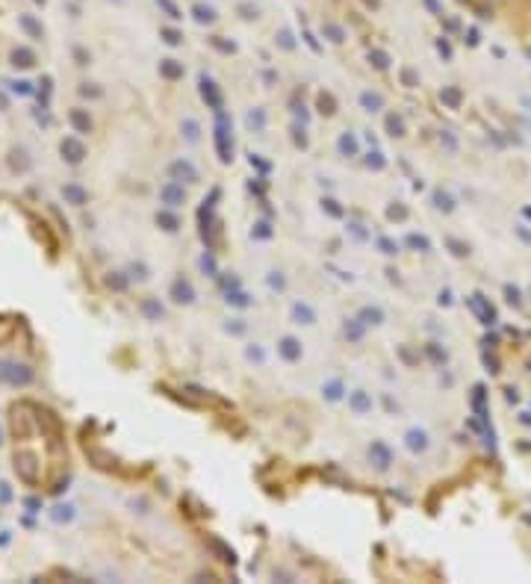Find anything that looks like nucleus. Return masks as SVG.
Segmentation results:
<instances>
[{"instance_id": "21", "label": "nucleus", "mask_w": 531, "mask_h": 584, "mask_svg": "<svg viewBox=\"0 0 531 584\" xmlns=\"http://www.w3.org/2000/svg\"><path fill=\"white\" fill-rule=\"evenodd\" d=\"M180 130H183V136H186V142H192V145H195V142H198V139H201V124H198V121H195V118H189V115H186V118H183V124H180Z\"/></svg>"}, {"instance_id": "11", "label": "nucleus", "mask_w": 531, "mask_h": 584, "mask_svg": "<svg viewBox=\"0 0 531 584\" xmlns=\"http://www.w3.org/2000/svg\"><path fill=\"white\" fill-rule=\"evenodd\" d=\"M62 198L68 204H74V207H83V204L89 201V192L83 189L80 183H65V186H62Z\"/></svg>"}, {"instance_id": "2", "label": "nucleus", "mask_w": 531, "mask_h": 584, "mask_svg": "<svg viewBox=\"0 0 531 584\" xmlns=\"http://www.w3.org/2000/svg\"><path fill=\"white\" fill-rule=\"evenodd\" d=\"M289 319H292V325H304V328H313V325L319 322V313L316 307L310 304V301H292V307H289Z\"/></svg>"}, {"instance_id": "10", "label": "nucleus", "mask_w": 531, "mask_h": 584, "mask_svg": "<svg viewBox=\"0 0 531 584\" xmlns=\"http://www.w3.org/2000/svg\"><path fill=\"white\" fill-rule=\"evenodd\" d=\"M348 407H351V413H357V416H366V413H372V395L363 393V390H354V393L348 395Z\"/></svg>"}, {"instance_id": "17", "label": "nucleus", "mask_w": 531, "mask_h": 584, "mask_svg": "<svg viewBox=\"0 0 531 584\" xmlns=\"http://www.w3.org/2000/svg\"><path fill=\"white\" fill-rule=\"evenodd\" d=\"M33 62H35V53L30 48H15L12 50V65H15V68H30Z\"/></svg>"}, {"instance_id": "19", "label": "nucleus", "mask_w": 531, "mask_h": 584, "mask_svg": "<svg viewBox=\"0 0 531 584\" xmlns=\"http://www.w3.org/2000/svg\"><path fill=\"white\" fill-rule=\"evenodd\" d=\"M337 148H340V154H345V156H354L357 151H360L357 139H354V136H351L348 130H345V133L340 136V139H337Z\"/></svg>"}, {"instance_id": "5", "label": "nucleus", "mask_w": 531, "mask_h": 584, "mask_svg": "<svg viewBox=\"0 0 531 584\" xmlns=\"http://www.w3.org/2000/svg\"><path fill=\"white\" fill-rule=\"evenodd\" d=\"M160 201H163L165 207H171V210H177L180 204H186V189H183V183L168 180L163 189H160Z\"/></svg>"}, {"instance_id": "16", "label": "nucleus", "mask_w": 531, "mask_h": 584, "mask_svg": "<svg viewBox=\"0 0 531 584\" xmlns=\"http://www.w3.org/2000/svg\"><path fill=\"white\" fill-rule=\"evenodd\" d=\"M357 319L369 328V325H384V319H387V316H384V310H381V307H363V310L357 313Z\"/></svg>"}, {"instance_id": "36", "label": "nucleus", "mask_w": 531, "mask_h": 584, "mask_svg": "<svg viewBox=\"0 0 531 584\" xmlns=\"http://www.w3.org/2000/svg\"><path fill=\"white\" fill-rule=\"evenodd\" d=\"M381 156H384V154H378V151H375V154H369L366 166H369V168H384V166H387V159H381Z\"/></svg>"}, {"instance_id": "31", "label": "nucleus", "mask_w": 531, "mask_h": 584, "mask_svg": "<svg viewBox=\"0 0 531 584\" xmlns=\"http://www.w3.org/2000/svg\"><path fill=\"white\" fill-rule=\"evenodd\" d=\"M404 242H407L410 248H422V251H428V239H425V236H416V233H410V236L404 239Z\"/></svg>"}, {"instance_id": "15", "label": "nucleus", "mask_w": 531, "mask_h": 584, "mask_svg": "<svg viewBox=\"0 0 531 584\" xmlns=\"http://www.w3.org/2000/svg\"><path fill=\"white\" fill-rule=\"evenodd\" d=\"M68 118H71V124H74V130H77V133H89V130H92V118H89V112H86V109H71Z\"/></svg>"}, {"instance_id": "14", "label": "nucleus", "mask_w": 531, "mask_h": 584, "mask_svg": "<svg viewBox=\"0 0 531 584\" xmlns=\"http://www.w3.org/2000/svg\"><path fill=\"white\" fill-rule=\"evenodd\" d=\"M342 393H345V384H342L340 378H330V381L322 384V395H325L328 401H340Z\"/></svg>"}, {"instance_id": "8", "label": "nucleus", "mask_w": 531, "mask_h": 584, "mask_svg": "<svg viewBox=\"0 0 531 584\" xmlns=\"http://www.w3.org/2000/svg\"><path fill=\"white\" fill-rule=\"evenodd\" d=\"M171 301H177V304H192V301H195V286L189 284L186 277H177L174 284H171Z\"/></svg>"}, {"instance_id": "12", "label": "nucleus", "mask_w": 531, "mask_h": 584, "mask_svg": "<svg viewBox=\"0 0 531 584\" xmlns=\"http://www.w3.org/2000/svg\"><path fill=\"white\" fill-rule=\"evenodd\" d=\"M201 95H204V100H210L212 109H222V95L215 92V83L210 77H204V74H201Z\"/></svg>"}, {"instance_id": "18", "label": "nucleus", "mask_w": 531, "mask_h": 584, "mask_svg": "<svg viewBox=\"0 0 531 584\" xmlns=\"http://www.w3.org/2000/svg\"><path fill=\"white\" fill-rule=\"evenodd\" d=\"M245 360L248 363H254V366H266V348L260 346V343H248L245 346Z\"/></svg>"}, {"instance_id": "25", "label": "nucleus", "mask_w": 531, "mask_h": 584, "mask_svg": "<svg viewBox=\"0 0 531 584\" xmlns=\"http://www.w3.org/2000/svg\"><path fill=\"white\" fill-rule=\"evenodd\" d=\"M18 24H21L24 30H27L30 36H33V38H42V24L35 21L33 15H21V18H18Z\"/></svg>"}, {"instance_id": "3", "label": "nucleus", "mask_w": 531, "mask_h": 584, "mask_svg": "<svg viewBox=\"0 0 531 584\" xmlns=\"http://www.w3.org/2000/svg\"><path fill=\"white\" fill-rule=\"evenodd\" d=\"M278 354H281L286 363H298V360L304 357V346H301V339L292 334H286L278 339Z\"/></svg>"}, {"instance_id": "43", "label": "nucleus", "mask_w": 531, "mask_h": 584, "mask_svg": "<svg viewBox=\"0 0 531 584\" xmlns=\"http://www.w3.org/2000/svg\"><path fill=\"white\" fill-rule=\"evenodd\" d=\"M24 505H27V508H30V511H38V505H42V501H38V499H27V501H24Z\"/></svg>"}, {"instance_id": "28", "label": "nucleus", "mask_w": 531, "mask_h": 584, "mask_svg": "<svg viewBox=\"0 0 531 584\" xmlns=\"http://www.w3.org/2000/svg\"><path fill=\"white\" fill-rule=\"evenodd\" d=\"M227 304H239V307H248V304H251V298H248L245 292H239V289H236V292H227Z\"/></svg>"}, {"instance_id": "7", "label": "nucleus", "mask_w": 531, "mask_h": 584, "mask_svg": "<svg viewBox=\"0 0 531 584\" xmlns=\"http://www.w3.org/2000/svg\"><path fill=\"white\" fill-rule=\"evenodd\" d=\"M59 151H62V156L68 159L71 166H77V163H83V156H86V145H83L80 139H74V136H68V139H62V145H59Z\"/></svg>"}, {"instance_id": "26", "label": "nucleus", "mask_w": 531, "mask_h": 584, "mask_svg": "<svg viewBox=\"0 0 531 584\" xmlns=\"http://www.w3.org/2000/svg\"><path fill=\"white\" fill-rule=\"evenodd\" d=\"M363 331H366V325L360 322V319L345 322V336H348V339H354V343H357V339H363Z\"/></svg>"}, {"instance_id": "13", "label": "nucleus", "mask_w": 531, "mask_h": 584, "mask_svg": "<svg viewBox=\"0 0 531 584\" xmlns=\"http://www.w3.org/2000/svg\"><path fill=\"white\" fill-rule=\"evenodd\" d=\"M156 225L163 227L165 233H174V230H180V218H177V213H171V207H165V210L156 213Z\"/></svg>"}, {"instance_id": "38", "label": "nucleus", "mask_w": 531, "mask_h": 584, "mask_svg": "<svg viewBox=\"0 0 531 584\" xmlns=\"http://www.w3.org/2000/svg\"><path fill=\"white\" fill-rule=\"evenodd\" d=\"M6 501H12V487L6 481H0V505H6Z\"/></svg>"}, {"instance_id": "32", "label": "nucleus", "mask_w": 531, "mask_h": 584, "mask_svg": "<svg viewBox=\"0 0 531 584\" xmlns=\"http://www.w3.org/2000/svg\"><path fill=\"white\" fill-rule=\"evenodd\" d=\"M378 248H381V254H399V245L396 242H389V239H378Z\"/></svg>"}, {"instance_id": "40", "label": "nucleus", "mask_w": 531, "mask_h": 584, "mask_svg": "<svg viewBox=\"0 0 531 584\" xmlns=\"http://www.w3.org/2000/svg\"><path fill=\"white\" fill-rule=\"evenodd\" d=\"M251 236H260V239H269V236H271V230H269V225H257V230H251Z\"/></svg>"}, {"instance_id": "46", "label": "nucleus", "mask_w": 531, "mask_h": 584, "mask_svg": "<svg viewBox=\"0 0 531 584\" xmlns=\"http://www.w3.org/2000/svg\"><path fill=\"white\" fill-rule=\"evenodd\" d=\"M0 442H3V431H0Z\"/></svg>"}, {"instance_id": "22", "label": "nucleus", "mask_w": 531, "mask_h": 584, "mask_svg": "<svg viewBox=\"0 0 531 584\" xmlns=\"http://www.w3.org/2000/svg\"><path fill=\"white\" fill-rule=\"evenodd\" d=\"M160 74L168 77V80H177V77H183V65L177 59H163L160 62Z\"/></svg>"}, {"instance_id": "1", "label": "nucleus", "mask_w": 531, "mask_h": 584, "mask_svg": "<svg viewBox=\"0 0 531 584\" xmlns=\"http://www.w3.org/2000/svg\"><path fill=\"white\" fill-rule=\"evenodd\" d=\"M0 381L12 384V387H27L33 381V369L30 366H18L12 360H0Z\"/></svg>"}, {"instance_id": "35", "label": "nucleus", "mask_w": 531, "mask_h": 584, "mask_svg": "<svg viewBox=\"0 0 531 584\" xmlns=\"http://www.w3.org/2000/svg\"><path fill=\"white\" fill-rule=\"evenodd\" d=\"M263 124H266V115L260 109L257 112H248V127H263Z\"/></svg>"}, {"instance_id": "39", "label": "nucleus", "mask_w": 531, "mask_h": 584, "mask_svg": "<svg viewBox=\"0 0 531 584\" xmlns=\"http://www.w3.org/2000/svg\"><path fill=\"white\" fill-rule=\"evenodd\" d=\"M201 269H204V272H215V260H212V257H207V254H204V257H201Z\"/></svg>"}, {"instance_id": "45", "label": "nucleus", "mask_w": 531, "mask_h": 584, "mask_svg": "<svg viewBox=\"0 0 531 584\" xmlns=\"http://www.w3.org/2000/svg\"><path fill=\"white\" fill-rule=\"evenodd\" d=\"M3 109H6V95L0 92V112H3Z\"/></svg>"}, {"instance_id": "23", "label": "nucleus", "mask_w": 531, "mask_h": 584, "mask_svg": "<svg viewBox=\"0 0 531 584\" xmlns=\"http://www.w3.org/2000/svg\"><path fill=\"white\" fill-rule=\"evenodd\" d=\"M360 107H363L366 112H378V109L384 107V97L378 95V92H363V95H360Z\"/></svg>"}, {"instance_id": "42", "label": "nucleus", "mask_w": 531, "mask_h": 584, "mask_svg": "<svg viewBox=\"0 0 531 584\" xmlns=\"http://www.w3.org/2000/svg\"><path fill=\"white\" fill-rule=\"evenodd\" d=\"M165 42H168V45H177V42H180V36H177L174 30H165Z\"/></svg>"}, {"instance_id": "37", "label": "nucleus", "mask_w": 531, "mask_h": 584, "mask_svg": "<svg viewBox=\"0 0 531 584\" xmlns=\"http://www.w3.org/2000/svg\"><path fill=\"white\" fill-rule=\"evenodd\" d=\"M369 56L375 59V65H378V68H387V65H389V56L384 53V50H375V53H369Z\"/></svg>"}, {"instance_id": "29", "label": "nucleus", "mask_w": 531, "mask_h": 584, "mask_svg": "<svg viewBox=\"0 0 531 584\" xmlns=\"http://www.w3.org/2000/svg\"><path fill=\"white\" fill-rule=\"evenodd\" d=\"M9 89H12V92H15V95H30V92H33V86H30V83H27V80H15V83H9Z\"/></svg>"}, {"instance_id": "33", "label": "nucleus", "mask_w": 531, "mask_h": 584, "mask_svg": "<svg viewBox=\"0 0 531 584\" xmlns=\"http://www.w3.org/2000/svg\"><path fill=\"white\" fill-rule=\"evenodd\" d=\"M130 277H136V280H148V269H145L142 263H133V266H130Z\"/></svg>"}, {"instance_id": "6", "label": "nucleus", "mask_w": 531, "mask_h": 584, "mask_svg": "<svg viewBox=\"0 0 531 584\" xmlns=\"http://www.w3.org/2000/svg\"><path fill=\"white\" fill-rule=\"evenodd\" d=\"M404 446H407V452L410 454H425L428 452V446H431V437H428V431L425 428H410L407 434H404Z\"/></svg>"}, {"instance_id": "44", "label": "nucleus", "mask_w": 531, "mask_h": 584, "mask_svg": "<svg viewBox=\"0 0 531 584\" xmlns=\"http://www.w3.org/2000/svg\"><path fill=\"white\" fill-rule=\"evenodd\" d=\"M12 540V531H0V546H6Z\"/></svg>"}, {"instance_id": "4", "label": "nucleus", "mask_w": 531, "mask_h": 584, "mask_svg": "<svg viewBox=\"0 0 531 584\" xmlns=\"http://www.w3.org/2000/svg\"><path fill=\"white\" fill-rule=\"evenodd\" d=\"M168 177L177 180V183H198V168L192 166L189 159H174L168 166Z\"/></svg>"}, {"instance_id": "24", "label": "nucleus", "mask_w": 531, "mask_h": 584, "mask_svg": "<svg viewBox=\"0 0 531 584\" xmlns=\"http://www.w3.org/2000/svg\"><path fill=\"white\" fill-rule=\"evenodd\" d=\"M50 519H53V522H71V519H74V508H71V505H56V508L50 511Z\"/></svg>"}, {"instance_id": "9", "label": "nucleus", "mask_w": 531, "mask_h": 584, "mask_svg": "<svg viewBox=\"0 0 531 584\" xmlns=\"http://www.w3.org/2000/svg\"><path fill=\"white\" fill-rule=\"evenodd\" d=\"M369 460L375 464V469H389V464H392V454H389V449L384 446V442H372L369 446Z\"/></svg>"}, {"instance_id": "20", "label": "nucleus", "mask_w": 531, "mask_h": 584, "mask_svg": "<svg viewBox=\"0 0 531 584\" xmlns=\"http://www.w3.org/2000/svg\"><path fill=\"white\" fill-rule=\"evenodd\" d=\"M142 313H145L151 322H160L165 310H163V304H160L156 298H145V301H142Z\"/></svg>"}, {"instance_id": "34", "label": "nucleus", "mask_w": 531, "mask_h": 584, "mask_svg": "<svg viewBox=\"0 0 531 584\" xmlns=\"http://www.w3.org/2000/svg\"><path fill=\"white\" fill-rule=\"evenodd\" d=\"M269 286H271V289H283V286H286L283 272H269Z\"/></svg>"}, {"instance_id": "30", "label": "nucleus", "mask_w": 531, "mask_h": 584, "mask_svg": "<svg viewBox=\"0 0 531 584\" xmlns=\"http://www.w3.org/2000/svg\"><path fill=\"white\" fill-rule=\"evenodd\" d=\"M106 284L112 286V289H124V286H127V277H121V272H112L106 277Z\"/></svg>"}, {"instance_id": "41", "label": "nucleus", "mask_w": 531, "mask_h": 584, "mask_svg": "<svg viewBox=\"0 0 531 584\" xmlns=\"http://www.w3.org/2000/svg\"><path fill=\"white\" fill-rule=\"evenodd\" d=\"M160 6H163L165 12L171 15V18H180V12H177V6H174V3H168V0H160Z\"/></svg>"}, {"instance_id": "27", "label": "nucleus", "mask_w": 531, "mask_h": 584, "mask_svg": "<svg viewBox=\"0 0 531 584\" xmlns=\"http://www.w3.org/2000/svg\"><path fill=\"white\" fill-rule=\"evenodd\" d=\"M192 12H195V21H198V24H210V21H215V12H212L210 6H195Z\"/></svg>"}]
</instances>
